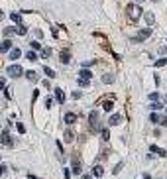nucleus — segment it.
<instances>
[{"label":"nucleus","instance_id":"nucleus-33","mask_svg":"<svg viewBox=\"0 0 167 179\" xmlns=\"http://www.w3.org/2000/svg\"><path fill=\"white\" fill-rule=\"evenodd\" d=\"M159 124H161V126H167V116H161V118H159Z\"/></svg>","mask_w":167,"mask_h":179},{"label":"nucleus","instance_id":"nucleus-28","mask_svg":"<svg viewBox=\"0 0 167 179\" xmlns=\"http://www.w3.org/2000/svg\"><path fill=\"white\" fill-rule=\"evenodd\" d=\"M91 85V81H86V79H79V87H89Z\"/></svg>","mask_w":167,"mask_h":179},{"label":"nucleus","instance_id":"nucleus-12","mask_svg":"<svg viewBox=\"0 0 167 179\" xmlns=\"http://www.w3.org/2000/svg\"><path fill=\"white\" fill-rule=\"evenodd\" d=\"M149 150H151L153 154H157V156H161V157H165V156H167V152H165V150H161V148H157V146H149Z\"/></svg>","mask_w":167,"mask_h":179},{"label":"nucleus","instance_id":"nucleus-23","mask_svg":"<svg viewBox=\"0 0 167 179\" xmlns=\"http://www.w3.org/2000/svg\"><path fill=\"white\" fill-rule=\"evenodd\" d=\"M100 132H102V134H100V136H102V140H108V138H110V134H108V128H102V130H100Z\"/></svg>","mask_w":167,"mask_h":179},{"label":"nucleus","instance_id":"nucleus-24","mask_svg":"<svg viewBox=\"0 0 167 179\" xmlns=\"http://www.w3.org/2000/svg\"><path fill=\"white\" fill-rule=\"evenodd\" d=\"M49 55H51V49L47 47V49H43V51H41V55H39V57H43V59H47Z\"/></svg>","mask_w":167,"mask_h":179},{"label":"nucleus","instance_id":"nucleus-16","mask_svg":"<svg viewBox=\"0 0 167 179\" xmlns=\"http://www.w3.org/2000/svg\"><path fill=\"white\" fill-rule=\"evenodd\" d=\"M8 55H10V59H18V57L22 55V51H20L18 47H14V49H10V53H8Z\"/></svg>","mask_w":167,"mask_h":179},{"label":"nucleus","instance_id":"nucleus-27","mask_svg":"<svg viewBox=\"0 0 167 179\" xmlns=\"http://www.w3.org/2000/svg\"><path fill=\"white\" fill-rule=\"evenodd\" d=\"M26 57H28L30 61H35V59H38V55H35V53H33V51H30V53H26Z\"/></svg>","mask_w":167,"mask_h":179},{"label":"nucleus","instance_id":"nucleus-11","mask_svg":"<svg viewBox=\"0 0 167 179\" xmlns=\"http://www.w3.org/2000/svg\"><path fill=\"white\" fill-rule=\"evenodd\" d=\"M59 61H61V63H69V61H71V53H69V51H61Z\"/></svg>","mask_w":167,"mask_h":179},{"label":"nucleus","instance_id":"nucleus-41","mask_svg":"<svg viewBox=\"0 0 167 179\" xmlns=\"http://www.w3.org/2000/svg\"><path fill=\"white\" fill-rule=\"evenodd\" d=\"M143 179H151V175H149V173H143Z\"/></svg>","mask_w":167,"mask_h":179},{"label":"nucleus","instance_id":"nucleus-14","mask_svg":"<svg viewBox=\"0 0 167 179\" xmlns=\"http://www.w3.org/2000/svg\"><path fill=\"white\" fill-rule=\"evenodd\" d=\"M112 108H114V100H112V97H110V99L104 100V110H106V112H110Z\"/></svg>","mask_w":167,"mask_h":179},{"label":"nucleus","instance_id":"nucleus-15","mask_svg":"<svg viewBox=\"0 0 167 179\" xmlns=\"http://www.w3.org/2000/svg\"><path fill=\"white\" fill-rule=\"evenodd\" d=\"M24 75H26V79L28 81H38V75H35V71H24Z\"/></svg>","mask_w":167,"mask_h":179},{"label":"nucleus","instance_id":"nucleus-10","mask_svg":"<svg viewBox=\"0 0 167 179\" xmlns=\"http://www.w3.org/2000/svg\"><path fill=\"white\" fill-rule=\"evenodd\" d=\"M12 49V43H10V39H6V42L0 43V53H4V51H10Z\"/></svg>","mask_w":167,"mask_h":179},{"label":"nucleus","instance_id":"nucleus-19","mask_svg":"<svg viewBox=\"0 0 167 179\" xmlns=\"http://www.w3.org/2000/svg\"><path fill=\"white\" fill-rule=\"evenodd\" d=\"M159 118H161V116H159L157 112H151V114H149V120H151L153 124H159Z\"/></svg>","mask_w":167,"mask_h":179},{"label":"nucleus","instance_id":"nucleus-36","mask_svg":"<svg viewBox=\"0 0 167 179\" xmlns=\"http://www.w3.org/2000/svg\"><path fill=\"white\" fill-rule=\"evenodd\" d=\"M151 108H153V110H159V108H161V104H159V102H153Z\"/></svg>","mask_w":167,"mask_h":179},{"label":"nucleus","instance_id":"nucleus-30","mask_svg":"<svg viewBox=\"0 0 167 179\" xmlns=\"http://www.w3.org/2000/svg\"><path fill=\"white\" fill-rule=\"evenodd\" d=\"M14 32H16V28H12V26H10V28L4 30V36H10V33H14Z\"/></svg>","mask_w":167,"mask_h":179},{"label":"nucleus","instance_id":"nucleus-35","mask_svg":"<svg viewBox=\"0 0 167 179\" xmlns=\"http://www.w3.org/2000/svg\"><path fill=\"white\" fill-rule=\"evenodd\" d=\"M4 87H6V79H2V77H0V91L4 89Z\"/></svg>","mask_w":167,"mask_h":179},{"label":"nucleus","instance_id":"nucleus-18","mask_svg":"<svg viewBox=\"0 0 167 179\" xmlns=\"http://www.w3.org/2000/svg\"><path fill=\"white\" fill-rule=\"evenodd\" d=\"M81 171H83V167H81V163H79V161H73V173H77V175H79V173H81Z\"/></svg>","mask_w":167,"mask_h":179},{"label":"nucleus","instance_id":"nucleus-4","mask_svg":"<svg viewBox=\"0 0 167 179\" xmlns=\"http://www.w3.org/2000/svg\"><path fill=\"white\" fill-rule=\"evenodd\" d=\"M151 36V30L149 28H146V30H142V32H138L136 33V38H134V42H146V39Z\"/></svg>","mask_w":167,"mask_h":179},{"label":"nucleus","instance_id":"nucleus-45","mask_svg":"<svg viewBox=\"0 0 167 179\" xmlns=\"http://www.w3.org/2000/svg\"><path fill=\"white\" fill-rule=\"evenodd\" d=\"M165 102H167V97H165Z\"/></svg>","mask_w":167,"mask_h":179},{"label":"nucleus","instance_id":"nucleus-29","mask_svg":"<svg viewBox=\"0 0 167 179\" xmlns=\"http://www.w3.org/2000/svg\"><path fill=\"white\" fill-rule=\"evenodd\" d=\"M16 128H18V132H20V134H26V128H24V124H20V122H18V124H16Z\"/></svg>","mask_w":167,"mask_h":179},{"label":"nucleus","instance_id":"nucleus-8","mask_svg":"<svg viewBox=\"0 0 167 179\" xmlns=\"http://www.w3.org/2000/svg\"><path fill=\"white\" fill-rule=\"evenodd\" d=\"M63 120H65L67 124H75L77 122V114L75 112H67L65 116H63Z\"/></svg>","mask_w":167,"mask_h":179},{"label":"nucleus","instance_id":"nucleus-22","mask_svg":"<svg viewBox=\"0 0 167 179\" xmlns=\"http://www.w3.org/2000/svg\"><path fill=\"white\" fill-rule=\"evenodd\" d=\"M167 65V59L165 57H161V59H157V61H155V67H165Z\"/></svg>","mask_w":167,"mask_h":179},{"label":"nucleus","instance_id":"nucleus-34","mask_svg":"<svg viewBox=\"0 0 167 179\" xmlns=\"http://www.w3.org/2000/svg\"><path fill=\"white\" fill-rule=\"evenodd\" d=\"M30 47H32V49H39V43L38 42H32V43H30Z\"/></svg>","mask_w":167,"mask_h":179},{"label":"nucleus","instance_id":"nucleus-3","mask_svg":"<svg viewBox=\"0 0 167 179\" xmlns=\"http://www.w3.org/2000/svg\"><path fill=\"white\" fill-rule=\"evenodd\" d=\"M8 75L14 77V79H18V77L24 75V67H20V65H10V67H8Z\"/></svg>","mask_w":167,"mask_h":179},{"label":"nucleus","instance_id":"nucleus-25","mask_svg":"<svg viewBox=\"0 0 167 179\" xmlns=\"http://www.w3.org/2000/svg\"><path fill=\"white\" fill-rule=\"evenodd\" d=\"M112 81H114V77H112V75H104V77H102V83H106V85L112 83Z\"/></svg>","mask_w":167,"mask_h":179},{"label":"nucleus","instance_id":"nucleus-42","mask_svg":"<svg viewBox=\"0 0 167 179\" xmlns=\"http://www.w3.org/2000/svg\"><path fill=\"white\" fill-rule=\"evenodd\" d=\"M28 179H39V177H35V175H32V173H30V175H28Z\"/></svg>","mask_w":167,"mask_h":179},{"label":"nucleus","instance_id":"nucleus-43","mask_svg":"<svg viewBox=\"0 0 167 179\" xmlns=\"http://www.w3.org/2000/svg\"><path fill=\"white\" fill-rule=\"evenodd\" d=\"M2 18H4V12H2V10H0V20H2Z\"/></svg>","mask_w":167,"mask_h":179},{"label":"nucleus","instance_id":"nucleus-39","mask_svg":"<svg viewBox=\"0 0 167 179\" xmlns=\"http://www.w3.org/2000/svg\"><path fill=\"white\" fill-rule=\"evenodd\" d=\"M45 108H51V99H45Z\"/></svg>","mask_w":167,"mask_h":179},{"label":"nucleus","instance_id":"nucleus-5","mask_svg":"<svg viewBox=\"0 0 167 179\" xmlns=\"http://www.w3.org/2000/svg\"><path fill=\"white\" fill-rule=\"evenodd\" d=\"M124 122V116L122 114H112V116L108 118V126H118V124Z\"/></svg>","mask_w":167,"mask_h":179},{"label":"nucleus","instance_id":"nucleus-44","mask_svg":"<svg viewBox=\"0 0 167 179\" xmlns=\"http://www.w3.org/2000/svg\"><path fill=\"white\" fill-rule=\"evenodd\" d=\"M136 2H143V0H136Z\"/></svg>","mask_w":167,"mask_h":179},{"label":"nucleus","instance_id":"nucleus-2","mask_svg":"<svg viewBox=\"0 0 167 179\" xmlns=\"http://www.w3.org/2000/svg\"><path fill=\"white\" fill-rule=\"evenodd\" d=\"M0 144H4V146H14V138H12V134L8 132V130H2L0 132Z\"/></svg>","mask_w":167,"mask_h":179},{"label":"nucleus","instance_id":"nucleus-32","mask_svg":"<svg viewBox=\"0 0 167 179\" xmlns=\"http://www.w3.org/2000/svg\"><path fill=\"white\" fill-rule=\"evenodd\" d=\"M149 100H159V93H151L149 94Z\"/></svg>","mask_w":167,"mask_h":179},{"label":"nucleus","instance_id":"nucleus-26","mask_svg":"<svg viewBox=\"0 0 167 179\" xmlns=\"http://www.w3.org/2000/svg\"><path fill=\"white\" fill-rule=\"evenodd\" d=\"M146 20H148V24H153V22H155V18H153L151 12H148V14H146Z\"/></svg>","mask_w":167,"mask_h":179},{"label":"nucleus","instance_id":"nucleus-6","mask_svg":"<svg viewBox=\"0 0 167 179\" xmlns=\"http://www.w3.org/2000/svg\"><path fill=\"white\" fill-rule=\"evenodd\" d=\"M55 100H57L59 104H63V102L67 100V94H65V91H63V89H59V87L55 89Z\"/></svg>","mask_w":167,"mask_h":179},{"label":"nucleus","instance_id":"nucleus-38","mask_svg":"<svg viewBox=\"0 0 167 179\" xmlns=\"http://www.w3.org/2000/svg\"><path fill=\"white\" fill-rule=\"evenodd\" d=\"M69 175H71V171H69V169H63V177L69 179Z\"/></svg>","mask_w":167,"mask_h":179},{"label":"nucleus","instance_id":"nucleus-31","mask_svg":"<svg viewBox=\"0 0 167 179\" xmlns=\"http://www.w3.org/2000/svg\"><path fill=\"white\" fill-rule=\"evenodd\" d=\"M16 32H18L20 36H24V33H26V26H18V30H16Z\"/></svg>","mask_w":167,"mask_h":179},{"label":"nucleus","instance_id":"nucleus-9","mask_svg":"<svg viewBox=\"0 0 167 179\" xmlns=\"http://www.w3.org/2000/svg\"><path fill=\"white\" fill-rule=\"evenodd\" d=\"M63 138H65V142H73V140H75V130L67 128V130H65V136H63Z\"/></svg>","mask_w":167,"mask_h":179},{"label":"nucleus","instance_id":"nucleus-17","mask_svg":"<svg viewBox=\"0 0 167 179\" xmlns=\"http://www.w3.org/2000/svg\"><path fill=\"white\" fill-rule=\"evenodd\" d=\"M10 18H12V22H16V26H22V16H20V14L12 12V14H10Z\"/></svg>","mask_w":167,"mask_h":179},{"label":"nucleus","instance_id":"nucleus-21","mask_svg":"<svg viewBox=\"0 0 167 179\" xmlns=\"http://www.w3.org/2000/svg\"><path fill=\"white\" fill-rule=\"evenodd\" d=\"M91 124H92V126L98 124V114H96V112H91Z\"/></svg>","mask_w":167,"mask_h":179},{"label":"nucleus","instance_id":"nucleus-13","mask_svg":"<svg viewBox=\"0 0 167 179\" xmlns=\"http://www.w3.org/2000/svg\"><path fill=\"white\" fill-rule=\"evenodd\" d=\"M102 173H104V167H102V165H92V175L100 177Z\"/></svg>","mask_w":167,"mask_h":179},{"label":"nucleus","instance_id":"nucleus-37","mask_svg":"<svg viewBox=\"0 0 167 179\" xmlns=\"http://www.w3.org/2000/svg\"><path fill=\"white\" fill-rule=\"evenodd\" d=\"M122 167H124V163H118V165H116V167H114V173H118V171L122 169Z\"/></svg>","mask_w":167,"mask_h":179},{"label":"nucleus","instance_id":"nucleus-20","mask_svg":"<svg viewBox=\"0 0 167 179\" xmlns=\"http://www.w3.org/2000/svg\"><path fill=\"white\" fill-rule=\"evenodd\" d=\"M43 73H45V75L49 77V79H53V77H55V71L49 69V67H43Z\"/></svg>","mask_w":167,"mask_h":179},{"label":"nucleus","instance_id":"nucleus-7","mask_svg":"<svg viewBox=\"0 0 167 179\" xmlns=\"http://www.w3.org/2000/svg\"><path fill=\"white\" fill-rule=\"evenodd\" d=\"M79 79H86V81H91L92 79V73L89 69H79Z\"/></svg>","mask_w":167,"mask_h":179},{"label":"nucleus","instance_id":"nucleus-1","mask_svg":"<svg viewBox=\"0 0 167 179\" xmlns=\"http://www.w3.org/2000/svg\"><path fill=\"white\" fill-rule=\"evenodd\" d=\"M126 16L130 18V22H138L140 16H142V6H138L136 2L126 4Z\"/></svg>","mask_w":167,"mask_h":179},{"label":"nucleus","instance_id":"nucleus-40","mask_svg":"<svg viewBox=\"0 0 167 179\" xmlns=\"http://www.w3.org/2000/svg\"><path fill=\"white\" fill-rule=\"evenodd\" d=\"M6 173V165H0V175H4Z\"/></svg>","mask_w":167,"mask_h":179}]
</instances>
